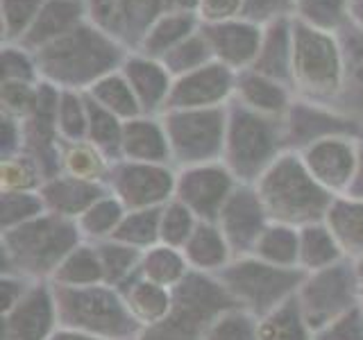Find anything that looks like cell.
<instances>
[{"label": "cell", "mask_w": 363, "mask_h": 340, "mask_svg": "<svg viewBox=\"0 0 363 340\" xmlns=\"http://www.w3.org/2000/svg\"><path fill=\"white\" fill-rule=\"evenodd\" d=\"M34 64L43 82L62 91H86L125 62L118 41L96 26H77L34 52Z\"/></svg>", "instance_id": "cell-1"}, {"label": "cell", "mask_w": 363, "mask_h": 340, "mask_svg": "<svg viewBox=\"0 0 363 340\" xmlns=\"http://www.w3.org/2000/svg\"><path fill=\"white\" fill-rule=\"evenodd\" d=\"M84 243L75 220L55 213L11 227L0 234L3 247V275H16L30 281H50L57 266Z\"/></svg>", "instance_id": "cell-2"}, {"label": "cell", "mask_w": 363, "mask_h": 340, "mask_svg": "<svg viewBox=\"0 0 363 340\" xmlns=\"http://www.w3.org/2000/svg\"><path fill=\"white\" fill-rule=\"evenodd\" d=\"M270 222L302 230L323 222L336 200L304 166L300 152L286 150L255 184Z\"/></svg>", "instance_id": "cell-3"}, {"label": "cell", "mask_w": 363, "mask_h": 340, "mask_svg": "<svg viewBox=\"0 0 363 340\" xmlns=\"http://www.w3.org/2000/svg\"><path fill=\"white\" fill-rule=\"evenodd\" d=\"M52 286L60 329L86 334L100 340H136L143 332L134 320L123 293L107 283L84 288Z\"/></svg>", "instance_id": "cell-4"}, {"label": "cell", "mask_w": 363, "mask_h": 340, "mask_svg": "<svg viewBox=\"0 0 363 340\" xmlns=\"http://www.w3.org/2000/svg\"><path fill=\"white\" fill-rule=\"evenodd\" d=\"M343 48L332 32H323L293 18L291 89L300 100L332 107L343 91Z\"/></svg>", "instance_id": "cell-5"}, {"label": "cell", "mask_w": 363, "mask_h": 340, "mask_svg": "<svg viewBox=\"0 0 363 340\" xmlns=\"http://www.w3.org/2000/svg\"><path fill=\"white\" fill-rule=\"evenodd\" d=\"M284 152H286V143H284L281 118L250 111L236 100L230 102L223 164L230 168L238 184L255 186L259 177Z\"/></svg>", "instance_id": "cell-6"}, {"label": "cell", "mask_w": 363, "mask_h": 340, "mask_svg": "<svg viewBox=\"0 0 363 340\" xmlns=\"http://www.w3.org/2000/svg\"><path fill=\"white\" fill-rule=\"evenodd\" d=\"M236 302L216 275L191 270L173 288V309L164 322L147 327L136 340H202L207 329Z\"/></svg>", "instance_id": "cell-7"}, {"label": "cell", "mask_w": 363, "mask_h": 340, "mask_svg": "<svg viewBox=\"0 0 363 340\" xmlns=\"http://www.w3.org/2000/svg\"><path fill=\"white\" fill-rule=\"evenodd\" d=\"M216 277L234 298L238 309L261 320L298 295L306 272L302 268L272 266L250 254L232 259L220 272H216Z\"/></svg>", "instance_id": "cell-8"}, {"label": "cell", "mask_w": 363, "mask_h": 340, "mask_svg": "<svg viewBox=\"0 0 363 340\" xmlns=\"http://www.w3.org/2000/svg\"><path fill=\"white\" fill-rule=\"evenodd\" d=\"M162 125L170 145V164L179 170L223 162L227 107L164 111Z\"/></svg>", "instance_id": "cell-9"}, {"label": "cell", "mask_w": 363, "mask_h": 340, "mask_svg": "<svg viewBox=\"0 0 363 340\" xmlns=\"http://www.w3.org/2000/svg\"><path fill=\"white\" fill-rule=\"evenodd\" d=\"M298 304L306 324L313 332H323L340 315L361 304V281L354 261H340L315 272H306L298 290Z\"/></svg>", "instance_id": "cell-10"}, {"label": "cell", "mask_w": 363, "mask_h": 340, "mask_svg": "<svg viewBox=\"0 0 363 340\" xmlns=\"http://www.w3.org/2000/svg\"><path fill=\"white\" fill-rule=\"evenodd\" d=\"M177 173L168 164H141V162H113L107 186L128 211L164 207L175 198Z\"/></svg>", "instance_id": "cell-11"}, {"label": "cell", "mask_w": 363, "mask_h": 340, "mask_svg": "<svg viewBox=\"0 0 363 340\" xmlns=\"http://www.w3.org/2000/svg\"><path fill=\"white\" fill-rule=\"evenodd\" d=\"M236 186V177L223 162L191 166L177 173L175 200L196 213L198 220L216 222Z\"/></svg>", "instance_id": "cell-12"}, {"label": "cell", "mask_w": 363, "mask_h": 340, "mask_svg": "<svg viewBox=\"0 0 363 340\" xmlns=\"http://www.w3.org/2000/svg\"><path fill=\"white\" fill-rule=\"evenodd\" d=\"M94 26L113 41L139 45L164 16V0H86Z\"/></svg>", "instance_id": "cell-13"}, {"label": "cell", "mask_w": 363, "mask_h": 340, "mask_svg": "<svg viewBox=\"0 0 363 340\" xmlns=\"http://www.w3.org/2000/svg\"><path fill=\"white\" fill-rule=\"evenodd\" d=\"M281 132L286 150L300 152L329 136H357L363 139V128L340 111L323 105L298 100L281 118Z\"/></svg>", "instance_id": "cell-14"}, {"label": "cell", "mask_w": 363, "mask_h": 340, "mask_svg": "<svg viewBox=\"0 0 363 340\" xmlns=\"http://www.w3.org/2000/svg\"><path fill=\"white\" fill-rule=\"evenodd\" d=\"M236 71L220 62H211L198 71L175 77L164 111L225 107L234 98Z\"/></svg>", "instance_id": "cell-15"}, {"label": "cell", "mask_w": 363, "mask_h": 340, "mask_svg": "<svg viewBox=\"0 0 363 340\" xmlns=\"http://www.w3.org/2000/svg\"><path fill=\"white\" fill-rule=\"evenodd\" d=\"M216 225L220 227L234 259H238L252 254L257 241L266 232L270 220L264 204H261L257 188L238 184L232 196L227 198Z\"/></svg>", "instance_id": "cell-16"}, {"label": "cell", "mask_w": 363, "mask_h": 340, "mask_svg": "<svg viewBox=\"0 0 363 340\" xmlns=\"http://www.w3.org/2000/svg\"><path fill=\"white\" fill-rule=\"evenodd\" d=\"M60 329L50 281H34L32 288L3 313V340H50Z\"/></svg>", "instance_id": "cell-17"}, {"label": "cell", "mask_w": 363, "mask_h": 340, "mask_svg": "<svg viewBox=\"0 0 363 340\" xmlns=\"http://www.w3.org/2000/svg\"><path fill=\"white\" fill-rule=\"evenodd\" d=\"M361 141L363 139H357V136H329V139L300 150V157L304 166L309 168V173L329 193L345 196L357 170Z\"/></svg>", "instance_id": "cell-18"}, {"label": "cell", "mask_w": 363, "mask_h": 340, "mask_svg": "<svg viewBox=\"0 0 363 340\" xmlns=\"http://www.w3.org/2000/svg\"><path fill=\"white\" fill-rule=\"evenodd\" d=\"M204 39L213 52V60L241 73L255 64L261 50L264 32L250 21H223L202 28Z\"/></svg>", "instance_id": "cell-19"}, {"label": "cell", "mask_w": 363, "mask_h": 340, "mask_svg": "<svg viewBox=\"0 0 363 340\" xmlns=\"http://www.w3.org/2000/svg\"><path fill=\"white\" fill-rule=\"evenodd\" d=\"M107 193H109L107 184H94V181H84L60 173L57 177L43 181L39 196L48 213L62 215V218L77 222L79 215L94 207L100 198H105Z\"/></svg>", "instance_id": "cell-20"}, {"label": "cell", "mask_w": 363, "mask_h": 340, "mask_svg": "<svg viewBox=\"0 0 363 340\" xmlns=\"http://www.w3.org/2000/svg\"><path fill=\"white\" fill-rule=\"evenodd\" d=\"M86 5L82 0H45L39 16L18 41L23 50H39L82 26Z\"/></svg>", "instance_id": "cell-21"}, {"label": "cell", "mask_w": 363, "mask_h": 340, "mask_svg": "<svg viewBox=\"0 0 363 340\" xmlns=\"http://www.w3.org/2000/svg\"><path fill=\"white\" fill-rule=\"evenodd\" d=\"M234 100L238 105L247 107L250 111L264 113V116L270 118H284V113L293 105L291 89L286 84L261 75L252 71V68H245V71L236 73Z\"/></svg>", "instance_id": "cell-22"}, {"label": "cell", "mask_w": 363, "mask_h": 340, "mask_svg": "<svg viewBox=\"0 0 363 340\" xmlns=\"http://www.w3.org/2000/svg\"><path fill=\"white\" fill-rule=\"evenodd\" d=\"M121 73L128 77L145 116L155 111H164L170 86H173V79H170L173 75L166 71L162 62L143 55L130 57V60H125Z\"/></svg>", "instance_id": "cell-23"}, {"label": "cell", "mask_w": 363, "mask_h": 340, "mask_svg": "<svg viewBox=\"0 0 363 340\" xmlns=\"http://www.w3.org/2000/svg\"><path fill=\"white\" fill-rule=\"evenodd\" d=\"M291 50H293V18L284 16L268 23V28L261 39V50L252 71L277 79L291 89Z\"/></svg>", "instance_id": "cell-24"}, {"label": "cell", "mask_w": 363, "mask_h": 340, "mask_svg": "<svg viewBox=\"0 0 363 340\" xmlns=\"http://www.w3.org/2000/svg\"><path fill=\"white\" fill-rule=\"evenodd\" d=\"M123 159L141 164H170V145L162 120L139 116L125 123Z\"/></svg>", "instance_id": "cell-25"}, {"label": "cell", "mask_w": 363, "mask_h": 340, "mask_svg": "<svg viewBox=\"0 0 363 340\" xmlns=\"http://www.w3.org/2000/svg\"><path fill=\"white\" fill-rule=\"evenodd\" d=\"M343 91H340L334 109L363 128V30L357 26L343 39Z\"/></svg>", "instance_id": "cell-26"}, {"label": "cell", "mask_w": 363, "mask_h": 340, "mask_svg": "<svg viewBox=\"0 0 363 340\" xmlns=\"http://www.w3.org/2000/svg\"><path fill=\"white\" fill-rule=\"evenodd\" d=\"M118 290L123 293L125 304H128L132 317L141 324V329L164 322L170 309H173V290L147 281L141 275L128 281Z\"/></svg>", "instance_id": "cell-27"}, {"label": "cell", "mask_w": 363, "mask_h": 340, "mask_svg": "<svg viewBox=\"0 0 363 340\" xmlns=\"http://www.w3.org/2000/svg\"><path fill=\"white\" fill-rule=\"evenodd\" d=\"M191 270L216 275L234 259L230 245H227L220 227L216 222H198L196 232L191 234L186 245L182 247Z\"/></svg>", "instance_id": "cell-28"}, {"label": "cell", "mask_w": 363, "mask_h": 340, "mask_svg": "<svg viewBox=\"0 0 363 340\" xmlns=\"http://www.w3.org/2000/svg\"><path fill=\"white\" fill-rule=\"evenodd\" d=\"M327 227L350 261L363 256V202L336 196L325 218Z\"/></svg>", "instance_id": "cell-29"}, {"label": "cell", "mask_w": 363, "mask_h": 340, "mask_svg": "<svg viewBox=\"0 0 363 340\" xmlns=\"http://www.w3.org/2000/svg\"><path fill=\"white\" fill-rule=\"evenodd\" d=\"M111 159L89 141H60V173L94 184H107Z\"/></svg>", "instance_id": "cell-30"}, {"label": "cell", "mask_w": 363, "mask_h": 340, "mask_svg": "<svg viewBox=\"0 0 363 340\" xmlns=\"http://www.w3.org/2000/svg\"><path fill=\"white\" fill-rule=\"evenodd\" d=\"M50 283L66 288H84V286H96V283H105V272H102L96 245L86 241L79 243L57 266L55 275L50 277Z\"/></svg>", "instance_id": "cell-31"}, {"label": "cell", "mask_w": 363, "mask_h": 340, "mask_svg": "<svg viewBox=\"0 0 363 340\" xmlns=\"http://www.w3.org/2000/svg\"><path fill=\"white\" fill-rule=\"evenodd\" d=\"M347 256L340 249L336 236L327 222H313L300 230V268L304 272H315L329 266H336Z\"/></svg>", "instance_id": "cell-32"}, {"label": "cell", "mask_w": 363, "mask_h": 340, "mask_svg": "<svg viewBox=\"0 0 363 340\" xmlns=\"http://www.w3.org/2000/svg\"><path fill=\"white\" fill-rule=\"evenodd\" d=\"M189 272H191V266L182 249L159 243L143 252L139 275L147 281L173 290L177 283L186 279Z\"/></svg>", "instance_id": "cell-33"}, {"label": "cell", "mask_w": 363, "mask_h": 340, "mask_svg": "<svg viewBox=\"0 0 363 340\" xmlns=\"http://www.w3.org/2000/svg\"><path fill=\"white\" fill-rule=\"evenodd\" d=\"M84 94L125 123L132 118L145 116L139 105V98H136V94L128 82V77L123 73H109L107 77L98 79L91 89H86Z\"/></svg>", "instance_id": "cell-34"}, {"label": "cell", "mask_w": 363, "mask_h": 340, "mask_svg": "<svg viewBox=\"0 0 363 340\" xmlns=\"http://www.w3.org/2000/svg\"><path fill=\"white\" fill-rule=\"evenodd\" d=\"M252 256L279 268H300V230L270 222L257 241Z\"/></svg>", "instance_id": "cell-35"}, {"label": "cell", "mask_w": 363, "mask_h": 340, "mask_svg": "<svg viewBox=\"0 0 363 340\" xmlns=\"http://www.w3.org/2000/svg\"><path fill=\"white\" fill-rule=\"evenodd\" d=\"M259 340H313V332L300 311L298 295L257 320Z\"/></svg>", "instance_id": "cell-36"}, {"label": "cell", "mask_w": 363, "mask_h": 340, "mask_svg": "<svg viewBox=\"0 0 363 340\" xmlns=\"http://www.w3.org/2000/svg\"><path fill=\"white\" fill-rule=\"evenodd\" d=\"M198 16L196 14H164L159 18L147 37L141 43V55L150 60H162L166 52H170L177 43L189 39L196 30Z\"/></svg>", "instance_id": "cell-37"}, {"label": "cell", "mask_w": 363, "mask_h": 340, "mask_svg": "<svg viewBox=\"0 0 363 340\" xmlns=\"http://www.w3.org/2000/svg\"><path fill=\"white\" fill-rule=\"evenodd\" d=\"M98 249L102 272H105V283L113 288H123L125 283L139 277L143 252L136 247H130L125 243H118L109 238V241L94 243Z\"/></svg>", "instance_id": "cell-38"}, {"label": "cell", "mask_w": 363, "mask_h": 340, "mask_svg": "<svg viewBox=\"0 0 363 340\" xmlns=\"http://www.w3.org/2000/svg\"><path fill=\"white\" fill-rule=\"evenodd\" d=\"M84 94V91H82ZM86 109H89V132H86V141L94 143L98 150L109 157L111 162H121L123 159V130H125V120L118 116H113L111 111L105 107H100L96 100H91L86 94Z\"/></svg>", "instance_id": "cell-39"}, {"label": "cell", "mask_w": 363, "mask_h": 340, "mask_svg": "<svg viewBox=\"0 0 363 340\" xmlns=\"http://www.w3.org/2000/svg\"><path fill=\"white\" fill-rule=\"evenodd\" d=\"M125 213H128V209H125L123 202L116 196H111V191H109L105 198H100L94 207L79 215L77 227L86 243L109 241L113 232L118 230V225L123 222Z\"/></svg>", "instance_id": "cell-40"}, {"label": "cell", "mask_w": 363, "mask_h": 340, "mask_svg": "<svg viewBox=\"0 0 363 340\" xmlns=\"http://www.w3.org/2000/svg\"><path fill=\"white\" fill-rule=\"evenodd\" d=\"M159 225H162V207L128 211L111 238L145 252V249L162 243L159 241Z\"/></svg>", "instance_id": "cell-41"}, {"label": "cell", "mask_w": 363, "mask_h": 340, "mask_svg": "<svg viewBox=\"0 0 363 340\" xmlns=\"http://www.w3.org/2000/svg\"><path fill=\"white\" fill-rule=\"evenodd\" d=\"M45 181L43 168L26 152L3 157L0 193H39Z\"/></svg>", "instance_id": "cell-42"}, {"label": "cell", "mask_w": 363, "mask_h": 340, "mask_svg": "<svg viewBox=\"0 0 363 340\" xmlns=\"http://www.w3.org/2000/svg\"><path fill=\"white\" fill-rule=\"evenodd\" d=\"M295 18L304 26L336 32L350 18V0H295Z\"/></svg>", "instance_id": "cell-43"}, {"label": "cell", "mask_w": 363, "mask_h": 340, "mask_svg": "<svg viewBox=\"0 0 363 340\" xmlns=\"http://www.w3.org/2000/svg\"><path fill=\"white\" fill-rule=\"evenodd\" d=\"M159 62L164 64V68L173 77H182V75L193 73V71H198V68L211 64L213 52L209 48L207 39H204V34L193 32L189 39L177 43L175 48L166 52Z\"/></svg>", "instance_id": "cell-44"}, {"label": "cell", "mask_w": 363, "mask_h": 340, "mask_svg": "<svg viewBox=\"0 0 363 340\" xmlns=\"http://www.w3.org/2000/svg\"><path fill=\"white\" fill-rule=\"evenodd\" d=\"M57 130L64 141H86L89 109L82 91H62L57 107Z\"/></svg>", "instance_id": "cell-45"}, {"label": "cell", "mask_w": 363, "mask_h": 340, "mask_svg": "<svg viewBox=\"0 0 363 340\" xmlns=\"http://www.w3.org/2000/svg\"><path fill=\"white\" fill-rule=\"evenodd\" d=\"M198 218L189 207H184L179 200H170L162 207V225H159V241L164 245L182 249L196 232Z\"/></svg>", "instance_id": "cell-46"}, {"label": "cell", "mask_w": 363, "mask_h": 340, "mask_svg": "<svg viewBox=\"0 0 363 340\" xmlns=\"http://www.w3.org/2000/svg\"><path fill=\"white\" fill-rule=\"evenodd\" d=\"M45 213L39 193H0V227L11 230Z\"/></svg>", "instance_id": "cell-47"}, {"label": "cell", "mask_w": 363, "mask_h": 340, "mask_svg": "<svg viewBox=\"0 0 363 340\" xmlns=\"http://www.w3.org/2000/svg\"><path fill=\"white\" fill-rule=\"evenodd\" d=\"M202 340H259L257 338V317L243 309H232L216 320Z\"/></svg>", "instance_id": "cell-48"}, {"label": "cell", "mask_w": 363, "mask_h": 340, "mask_svg": "<svg viewBox=\"0 0 363 340\" xmlns=\"http://www.w3.org/2000/svg\"><path fill=\"white\" fill-rule=\"evenodd\" d=\"M45 0H3V30L5 39L21 41L39 16Z\"/></svg>", "instance_id": "cell-49"}, {"label": "cell", "mask_w": 363, "mask_h": 340, "mask_svg": "<svg viewBox=\"0 0 363 340\" xmlns=\"http://www.w3.org/2000/svg\"><path fill=\"white\" fill-rule=\"evenodd\" d=\"M37 91L39 84L30 82H3V91H0V102H3V116L26 120L37 102Z\"/></svg>", "instance_id": "cell-50"}, {"label": "cell", "mask_w": 363, "mask_h": 340, "mask_svg": "<svg viewBox=\"0 0 363 340\" xmlns=\"http://www.w3.org/2000/svg\"><path fill=\"white\" fill-rule=\"evenodd\" d=\"M39 77L34 57H28L23 48L3 50V82H30Z\"/></svg>", "instance_id": "cell-51"}, {"label": "cell", "mask_w": 363, "mask_h": 340, "mask_svg": "<svg viewBox=\"0 0 363 340\" xmlns=\"http://www.w3.org/2000/svg\"><path fill=\"white\" fill-rule=\"evenodd\" d=\"M313 340H363V309L354 306L345 315H340L323 332H318Z\"/></svg>", "instance_id": "cell-52"}, {"label": "cell", "mask_w": 363, "mask_h": 340, "mask_svg": "<svg viewBox=\"0 0 363 340\" xmlns=\"http://www.w3.org/2000/svg\"><path fill=\"white\" fill-rule=\"evenodd\" d=\"M291 7H295V0H243L241 16L243 21L259 26V23H272L277 18H284Z\"/></svg>", "instance_id": "cell-53"}, {"label": "cell", "mask_w": 363, "mask_h": 340, "mask_svg": "<svg viewBox=\"0 0 363 340\" xmlns=\"http://www.w3.org/2000/svg\"><path fill=\"white\" fill-rule=\"evenodd\" d=\"M243 0H200L198 5V18L204 21V26L209 23H223L232 21V16L241 14Z\"/></svg>", "instance_id": "cell-54"}, {"label": "cell", "mask_w": 363, "mask_h": 340, "mask_svg": "<svg viewBox=\"0 0 363 340\" xmlns=\"http://www.w3.org/2000/svg\"><path fill=\"white\" fill-rule=\"evenodd\" d=\"M32 283L34 281L16 277V275H3V279H0V293H3V313L9 311L11 306H14L23 298V295L32 288Z\"/></svg>", "instance_id": "cell-55"}, {"label": "cell", "mask_w": 363, "mask_h": 340, "mask_svg": "<svg viewBox=\"0 0 363 340\" xmlns=\"http://www.w3.org/2000/svg\"><path fill=\"white\" fill-rule=\"evenodd\" d=\"M345 198L361 200V202H363V141H361V145H359L357 170H354V177H352L350 186H347V191H345Z\"/></svg>", "instance_id": "cell-56"}, {"label": "cell", "mask_w": 363, "mask_h": 340, "mask_svg": "<svg viewBox=\"0 0 363 340\" xmlns=\"http://www.w3.org/2000/svg\"><path fill=\"white\" fill-rule=\"evenodd\" d=\"M200 0H164V14H196Z\"/></svg>", "instance_id": "cell-57"}, {"label": "cell", "mask_w": 363, "mask_h": 340, "mask_svg": "<svg viewBox=\"0 0 363 340\" xmlns=\"http://www.w3.org/2000/svg\"><path fill=\"white\" fill-rule=\"evenodd\" d=\"M50 340H100V338L86 336V334H77V332H68V329H57Z\"/></svg>", "instance_id": "cell-58"}, {"label": "cell", "mask_w": 363, "mask_h": 340, "mask_svg": "<svg viewBox=\"0 0 363 340\" xmlns=\"http://www.w3.org/2000/svg\"><path fill=\"white\" fill-rule=\"evenodd\" d=\"M350 18L359 30H363V0H350Z\"/></svg>", "instance_id": "cell-59"}, {"label": "cell", "mask_w": 363, "mask_h": 340, "mask_svg": "<svg viewBox=\"0 0 363 340\" xmlns=\"http://www.w3.org/2000/svg\"><path fill=\"white\" fill-rule=\"evenodd\" d=\"M354 268H357V275H359V281H361V288H363V256L354 261Z\"/></svg>", "instance_id": "cell-60"}, {"label": "cell", "mask_w": 363, "mask_h": 340, "mask_svg": "<svg viewBox=\"0 0 363 340\" xmlns=\"http://www.w3.org/2000/svg\"><path fill=\"white\" fill-rule=\"evenodd\" d=\"M361 309H363V288H361Z\"/></svg>", "instance_id": "cell-61"}]
</instances>
